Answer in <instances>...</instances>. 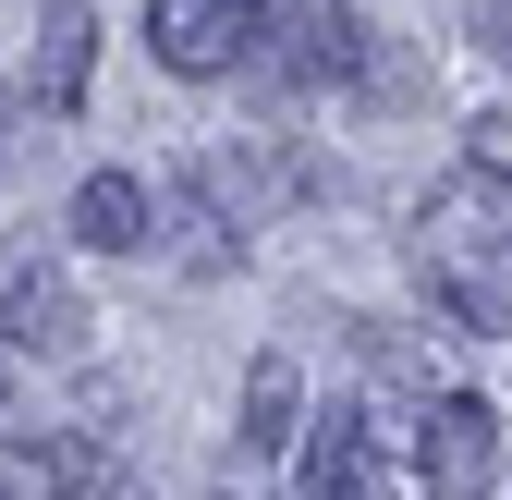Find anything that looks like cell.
<instances>
[{"label": "cell", "mask_w": 512, "mask_h": 500, "mask_svg": "<svg viewBox=\"0 0 512 500\" xmlns=\"http://www.w3.org/2000/svg\"><path fill=\"white\" fill-rule=\"evenodd\" d=\"M293 427H305L293 354H256V366H244V427H232V440H244V452H293Z\"/></svg>", "instance_id": "30bf717a"}, {"label": "cell", "mask_w": 512, "mask_h": 500, "mask_svg": "<svg viewBox=\"0 0 512 500\" xmlns=\"http://www.w3.org/2000/svg\"><path fill=\"white\" fill-rule=\"evenodd\" d=\"M0 122H13V98H0ZM0 147H13V135H0Z\"/></svg>", "instance_id": "5bb4252c"}, {"label": "cell", "mask_w": 512, "mask_h": 500, "mask_svg": "<svg viewBox=\"0 0 512 500\" xmlns=\"http://www.w3.org/2000/svg\"><path fill=\"white\" fill-rule=\"evenodd\" d=\"M415 281L439 318L512 342V122H476V147L415 208Z\"/></svg>", "instance_id": "6da1fadb"}, {"label": "cell", "mask_w": 512, "mask_h": 500, "mask_svg": "<svg viewBox=\"0 0 512 500\" xmlns=\"http://www.w3.org/2000/svg\"><path fill=\"white\" fill-rule=\"evenodd\" d=\"M196 196H208V220H232V232H244L256 208L281 196V159H256V147H208V159H196Z\"/></svg>", "instance_id": "8fae6325"}, {"label": "cell", "mask_w": 512, "mask_h": 500, "mask_svg": "<svg viewBox=\"0 0 512 500\" xmlns=\"http://www.w3.org/2000/svg\"><path fill=\"white\" fill-rule=\"evenodd\" d=\"M147 49L171 61L183 86H220V74H244V49H256V0H147Z\"/></svg>", "instance_id": "277c9868"}, {"label": "cell", "mask_w": 512, "mask_h": 500, "mask_svg": "<svg viewBox=\"0 0 512 500\" xmlns=\"http://www.w3.org/2000/svg\"><path fill=\"white\" fill-rule=\"evenodd\" d=\"M256 86H354L366 74V13L354 0H256Z\"/></svg>", "instance_id": "7a4b0ae2"}, {"label": "cell", "mask_w": 512, "mask_h": 500, "mask_svg": "<svg viewBox=\"0 0 512 500\" xmlns=\"http://www.w3.org/2000/svg\"><path fill=\"white\" fill-rule=\"evenodd\" d=\"M86 330L98 318H86V293L61 269H13V281H0V354H49L61 366V354H86Z\"/></svg>", "instance_id": "5b68a950"}, {"label": "cell", "mask_w": 512, "mask_h": 500, "mask_svg": "<svg viewBox=\"0 0 512 500\" xmlns=\"http://www.w3.org/2000/svg\"><path fill=\"white\" fill-rule=\"evenodd\" d=\"M13 464H25L37 500H110L122 488V452L98 427H13Z\"/></svg>", "instance_id": "8992f818"}, {"label": "cell", "mask_w": 512, "mask_h": 500, "mask_svg": "<svg viewBox=\"0 0 512 500\" xmlns=\"http://www.w3.org/2000/svg\"><path fill=\"white\" fill-rule=\"evenodd\" d=\"M0 440H13V391H0Z\"/></svg>", "instance_id": "4fadbf2b"}, {"label": "cell", "mask_w": 512, "mask_h": 500, "mask_svg": "<svg viewBox=\"0 0 512 500\" xmlns=\"http://www.w3.org/2000/svg\"><path fill=\"white\" fill-rule=\"evenodd\" d=\"M305 500H391V476H378V427L354 403L317 415V440H305Z\"/></svg>", "instance_id": "52a82bcc"}, {"label": "cell", "mask_w": 512, "mask_h": 500, "mask_svg": "<svg viewBox=\"0 0 512 500\" xmlns=\"http://www.w3.org/2000/svg\"><path fill=\"white\" fill-rule=\"evenodd\" d=\"M147 232H159V208H147V183H135V171H86V183H74V244H98V257H135Z\"/></svg>", "instance_id": "ba28073f"}, {"label": "cell", "mask_w": 512, "mask_h": 500, "mask_svg": "<svg viewBox=\"0 0 512 500\" xmlns=\"http://www.w3.org/2000/svg\"><path fill=\"white\" fill-rule=\"evenodd\" d=\"M488 476H500V403L427 391L415 403V464H403V488L415 500H488Z\"/></svg>", "instance_id": "3957f363"}, {"label": "cell", "mask_w": 512, "mask_h": 500, "mask_svg": "<svg viewBox=\"0 0 512 500\" xmlns=\"http://www.w3.org/2000/svg\"><path fill=\"white\" fill-rule=\"evenodd\" d=\"M86 61H98V13H86V0H49V13H37V110H74L86 98Z\"/></svg>", "instance_id": "9c48e42d"}, {"label": "cell", "mask_w": 512, "mask_h": 500, "mask_svg": "<svg viewBox=\"0 0 512 500\" xmlns=\"http://www.w3.org/2000/svg\"><path fill=\"white\" fill-rule=\"evenodd\" d=\"M0 500H13V488H0Z\"/></svg>", "instance_id": "9a60e30c"}, {"label": "cell", "mask_w": 512, "mask_h": 500, "mask_svg": "<svg viewBox=\"0 0 512 500\" xmlns=\"http://www.w3.org/2000/svg\"><path fill=\"white\" fill-rule=\"evenodd\" d=\"M464 37H476L488 61H512V0H476V13H464Z\"/></svg>", "instance_id": "7c38bea8"}]
</instances>
